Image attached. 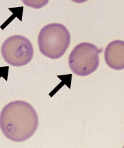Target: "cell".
I'll return each instance as SVG.
<instances>
[{"label": "cell", "instance_id": "6da1fadb", "mask_svg": "<svg viewBox=\"0 0 124 148\" xmlns=\"http://www.w3.org/2000/svg\"><path fill=\"white\" fill-rule=\"evenodd\" d=\"M38 125L36 112L29 103L14 101L6 104L0 114V128L8 139L23 142L33 136Z\"/></svg>", "mask_w": 124, "mask_h": 148}, {"label": "cell", "instance_id": "7a4b0ae2", "mask_svg": "<svg viewBox=\"0 0 124 148\" xmlns=\"http://www.w3.org/2000/svg\"><path fill=\"white\" fill-rule=\"evenodd\" d=\"M70 34L65 25L51 23L41 29L38 37V44L41 54L52 59L64 55L70 44Z\"/></svg>", "mask_w": 124, "mask_h": 148}, {"label": "cell", "instance_id": "3957f363", "mask_svg": "<svg viewBox=\"0 0 124 148\" xmlns=\"http://www.w3.org/2000/svg\"><path fill=\"white\" fill-rule=\"evenodd\" d=\"M102 49L94 45L82 42L71 51L68 62L74 73L80 76H87L94 72L99 64V54Z\"/></svg>", "mask_w": 124, "mask_h": 148}, {"label": "cell", "instance_id": "277c9868", "mask_svg": "<svg viewBox=\"0 0 124 148\" xmlns=\"http://www.w3.org/2000/svg\"><path fill=\"white\" fill-rule=\"evenodd\" d=\"M1 51L5 62L13 66L26 65L33 57L31 42L21 35H13L7 38L1 46Z\"/></svg>", "mask_w": 124, "mask_h": 148}, {"label": "cell", "instance_id": "5b68a950", "mask_svg": "<svg viewBox=\"0 0 124 148\" xmlns=\"http://www.w3.org/2000/svg\"><path fill=\"white\" fill-rule=\"evenodd\" d=\"M104 59L110 68L124 69V41L118 40L109 43L104 51Z\"/></svg>", "mask_w": 124, "mask_h": 148}, {"label": "cell", "instance_id": "8992f818", "mask_svg": "<svg viewBox=\"0 0 124 148\" xmlns=\"http://www.w3.org/2000/svg\"><path fill=\"white\" fill-rule=\"evenodd\" d=\"M26 6L33 9H41L48 4L49 0H21Z\"/></svg>", "mask_w": 124, "mask_h": 148}, {"label": "cell", "instance_id": "52a82bcc", "mask_svg": "<svg viewBox=\"0 0 124 148\" xmlns=\"http://www.w3.org/2000/svg\"><path fill=\"white\" fill-rule=\"evenodd\" d=\"M72 1H74V2H75V3H78V4H81V3L85 2V1H88V0H72Z\"/></svg>", "mask_w": 124, "mask_h": 148}]
</instances>
